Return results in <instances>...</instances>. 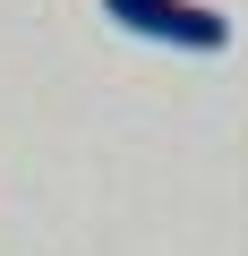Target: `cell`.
<instances>
[{
    "label": "cell",
    "mask_w": 248,
    "mask_h": 256,
    "mask_svg": "<svg viewBox=\"0 0 248 256\" xmlns=\"http://www.w3.org/2000/svg\"><path fill=\"white\" fill-rule=\"evenodd\" d=\"M103 18L146 34V43H171V52H222L231 43V18H214L205 0H103Z\"/></svg>",
    "instance_id": "6da1fadb"
}]
</instances>
